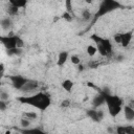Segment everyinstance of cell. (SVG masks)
<instances>
[{"label":"cell","mask_w":134,"mask_h":134,"mask_svg":"<svg viewBox=\"0 0 134 134\" xmlns=\"http://www.w3.org/2000/svg\"><path fill=\"white\" fill-rule=\"evenodd\" d=\"M87 84H88V86H89V87H92V88H95V87H94V85H93L92 83H87Z\"/></svg>","instance_id":"cell-32"},{"label":"cell","mask_w":134,"mask_h":134,"mask_svg":"<svg viewBox=\"0 0 134 134\" xmlns=\"http://www.w3.org/2000/svg\"><path fill=\"white\" fill-rule=\"evenodd\" d=\"M18 10H19V8L15 7V6L10 5V4H9L8 9H7V12H8V15H9V16H15V15H17V14H18Z\"/></svg>","instance_id":"cell-19"},{"label":"cell","mask_w":134,"mask_h":134,"mask_svg":"<svg viewBox=\"0 0 134 134\" xmlns=\"http://www.w3.org/2000/svg\"><path fill=\"white\" fill-rule=\"evenodd\" d=\"M87 115L94 121H100L104 117V112L96 109H89L87 110Z\"/></svg>","instance_id":"cell-7"},{"label":"cell","mask_w":134,"mask_h":134,"mask_svg":"<svg viewBox=\"0 0 134 134\" xmlns=\"http://www.w3.org/2000/svg\"><path fill=\"white\" fill-rule=\"evenodd\" d=\"M129 106H130L132 109H134V100H131L130 104H129Z\"/></svg>","instance_id":"cell-31"},{"label":"cell","mask_w":134,"mask_h":134,"mask_svg":"<svg viewBox=\"0 0 134 134\" xmlns=\"http://www.w3.org/2000/svg\"><path fill=\"white\" fill-rule=\"evenodd\" d=\"M23 117L26 118V119H29V120H34L38 117V114L34 111H29V112H24L23 113Z\"/></svg>","instance_id":"cell-16"},{"label":"cell","mask_w":134,"mask_h":134,"mask_svg":"<svg viewBox=\"0 0 134 134\" xmlns=\"http://www.w3.org/2000/svg\"><path fill=\"white\" fill-rule=\"evenodd\" d=\"M0 100H4V102L8 100V94L6 92H1V94H0Z\"/></svg>","instance_id":"cell-27"},{"label":"cell","mask_w":134,"mask_h":134,"mask_svg":"<svg viewBox=\"0 0 134 134\" xmlns=\"http://www.w3.org/2000/svg\"><path fill=\"white\" fill-rule=\"evenodd\" d=\"M105 93V100L108 107L109 114L112 117L117 116L120 111H121V106H122V100L120 97L117 95H112L109 92H104Z\"/></svg>","instance_id":"cell-2"},{"label":"cell","mask_w":134,"mask_h":134,"mask_svg":"<svg viewBox=\"0 0 134 134\" xmlns=\"http://www.w3.org/2000/svg\"><path fill=\"white\" fill-rule=\"evenodd\" d=\"M114 41L117 43V44H120L121 43V34H116L114 36Z\"/></svg>","instance_id":"cell-28"},{"label":"cell","mask_w":134,"mask_h":134,"mask_svg":"<svg viewBox=\"0 0 134 134\" xmlns=\"http://www.w3.org/2000/svg\"><path fill=\"white\" fill-rule=\"evenodd\" d=\"M116 133H117V134H126L125 126H118V127L116 128Z\"/></svg>","instance_id":"cell-25"},{"label":"cell","mask_w":134,"mask_h":134,"mask_svg":"<svg viewBox=\"0 0 134 134\" xmlns=\"http://www.w3.org/2000/svg\"><path fill=\"white\" fill-rule=\"evenodd\" d=\"M10 25H12V21H10V19L8 17L7 18H3L1 20V26H2L3 29H8L10 27Z\"/></svg>","instance_id":"cell-18"},{"label":"cell","mask_w":134,"mask_h":134,"mask_svg":"<svg viewBox=\"0 0 134 134\" xmlns=\"http://www.w3.org/2000/svg\"><path fill=\"white\" fill-rule=\"evenodd\" d=\"M20 125L23 127V128H28V126L30 125V120L29 119H26V118H24V117H22L21 118V120H20Z\"/></svg>","instance_id":"cell-21"},{"label":"cell","mask_w":134,"mask_h":134,"mask_svg":"<svg viewBox=\"0 0 134 134\" xmlns=\"http://www.w3.org/2000/svg\"><path fill=\"white\" fill-rule=\"evenodd\" d=\"M69 104H70L69 99H65V100H63V103H62V106H63V107H68V106H69Z\"/></svg>","instance_id":"cell-30"},{"label":"cell","mask_w":134,"mask_h":134,"mask_svg":"<svg viewBox=\"0 0 134 134\" xmlns=\"http://www.w3.org/2000/svg\"><path fill=\"white\" fill-rule=\"evenodd\" d=\"M39 84L37 81H34V80H28L27 83L24 85V87L21 89V91H24V92H31L34 90H36L38 88Z\"/></svg>","instance_id":"cell-9"},{"label":"cell","mask_w":134,"mask_h":134,"mask_svg":"<svg viewBox=\"0 0 134 134\" xmlns=\"http://www.w3.org/2000/svg\"><path fill=\"white\" fill-rule=\"evenodd\" d=\"M63 18H64L66 21H68V22L72 21V17H71L70 13H68V12H66V13H64V14H63Z\"/></svg>","instance_id":"cell-26"},{"label":"cell","mask_w":134,"mask_h":134,"mask_svg":"<svg viewBox=\"0 0 134 134\" xmlns=\"http://www.w3.org/2000/svg\"><path fill=\"white\" fill-rule=\"evenodd\" d=\"M22 134H45L41 129L34 128V129H25L22 131Z\"/></svg>","instance_id":"cell-15"},{"label":"cell","mask_w":134,"mask_h":134,"mask_svg":"<svg viewBox=\"0 0 134 134\" xmlns=\"http://www.w3.org/2000/svg\"><path fill=\"white\" fill-rule=\"evenodd\" d=\"M26 1L25 0H10L9 1V4L10 5H13V6H15V7H17V8H22V7H24L25 5H26Z\"/></svg>","instance_id":"cell-14"},{"label":"cell","mask_w":134,"mask_h":134,"mask_svg":"<svg viewBox=\"0 0 134 134\" xmlns=\"http://www.w3.org/2000/svg\"><path fill=\"white\" fill-rule=\"evenodd\" d=\"M133 38V32L132 31H128V32H124L121 34V46L122 47H127L129 46V44L131 43V40Z\"/></svg>","instance_id":"cell-10"},{"label":"cell","mask_w":134,"mask_h":134,"mask_svg":"<svg viewBox=\"0 0 134 134\" xmlns=\"http://www.w3.org/2000/svg\"><path fill=\"white\" fill-rule=\"evenodd\" d=\"M1 42L7 50H12L15 48H21L23 46V40L18 36L1 37Z\"/></svg>","instance_id":"cell-4"},{"label":"cell","mask_w":134,"mask_h":134,"mask_svg":"<svg viewBox=\"0 0 134 134\" xmlns=\"http://www.w3.org/2000/svg\"><path fill=\"white\" fill-rule=\"evenodd\" d=\"M0 109H1L2 111H4V110L6 109V102L0 100Z\"/></svg>","instance_id":"cell-29"},{"label":"cell","mask_w":134,"mask_h":134,"mask_svg":"<svg viewBox=\"0 0 134 134\" xmlns=\"http://www.w3.org/2000/svg\"><path fill=\"white\" fill-rule=\"evenodd\" d=\"M82 16H83V19H84V20H89V19L91 18V13H90L89 9H84Z\"/></svg>","instance_id":"cell-22"},{"label":"cell","mask_w":134,"mask_h":134,"mask_svg":"<svg viewBox=\"0 0 134 134\" xmlns=\"http://www.w3.org/2000/svg\"><path fill=\"white\" fill-rule=\"evenodd\" d=\"M62 88L66 91V92H71L72 88H73V82L71 80H65L62 82Z\"/></svg>","instance_id":"cell-13"},{"label":"cell","mask_w":134,"mask_h":134,"mask_svg":"<svg viewBox=\"0 0 134 134\" xmlns=\"http://www.w3.org/2000/svg\"><path fill=\"white\" fill-rule=\"evenodd\" d=\"M117 7H119V3L116 2V1H113V0H106V1H103V2L100 3L99 7H98L97 13L95 14V17L98 18V17H100V16H103V15L109 13V12L114 10V9L117 8Z\"/></svg>","instance_id":"cell-5"},{"label":"cell","mask_w":134,"mask_h":134,"mask_svg":"<svg viewBox=\"0 0 134 134\" xmlns=\"http://www.w3.org/2000/svg\"><path fill=\"white\" fill-rule=\"evenodd\" d=\"M91 39L95 42L97 51L102 55L107 57V55H109L112 52V44H111V42L108 39L102 38V37H99L97 35H92L91 36Z\"/></svg>","instance_id":"cell-3"},{"label":"cell","mask_w":134,"mask_h":134,"mask_svg":"<svg viewBox=\"0 0 134 134\" xmlns=\"http://www.w3.org/2000/svg\"><path fill=\"white\" fill-rule=\"evenodd\" d=\"M68 58H69V53H68V51H61V52L59 53L57 64H58L59 66H63V65L67 62V59H68Z\"/></svg>","instance_id":"cell-12"},{"label":"cell","mask_w":134,"mask_h":134,"mask_svg":"<svg viewBox=\"0 0 134 134\" xmlns=\"http://www.w3.org/2000/svg\"><path fill=\"white\" fill-rule=\"evenodd\" d=\"M125 130H126V134H134V126L132 125L125 126Z\"/></svg>","instance_id":"cell-24"},{"label":"cell","mask_w":134,"mask_h":134,"mask_svg":"<svg viewBox=\"0 0 134 134\" xmlns=\"http://www.w3.org/2000/svg\"><path fill=\"white\" fill-rule=\"evenodd\" d=\"M70 61H71V63L74 64V65H80V63H81V59H80V57L76 55V54L71 55V57H70Z\"/></svg>","instance_id":"cell-20"},{"label":"cell","mask_w":134,"mask_h":134,"mask_svg":"<svg viewBox=\"0 0 134 134\" xmlns=\"http://www.w3.org/2000/svg\"><path fill=\"white\" fill-rule=\"evenodd\" d=\"M7 53L9 55H18L21 53V49L20 48H15V49H12V50H7Z\"/></svg>","instance_id":"cell-23"},{"label":"cell","mask_w":134,"mask_h":134,"mask_svg":"<svg viewBox=\"0 0 134 134\" xmlns=\"http://www.w3.org/2000/svg\"><path fill=\"white\" fill-rule=\"evenodd\" d=\"M124 114H125V118L129 121L134 120V109H132L129 105L124 107Z\"/></svg>","instance_id":"cell-11"},{"label":"cell","mask_w":134,"mask_h":134,"mask_svg":"<svg viewBox=\"0 0 134 134\" xmlns=\"http://www.w3.org/2000/svg\"><path fill=\"white\" fill-rule=\"evenodd\" d=\"M86 51H87V53H88L89 57H94L96 54V52H97V48L94 45H88Z\"/></svg>","instance_id":"cell-17"},{"label":"cell","mask_w":134,"mask_h":134,"mask_svg":"<svg viewBox=\"0 0 134 134\" xmlns=\"http://www.w3.org/2000/svg\"><path fill=\"white\" fill-rule=\"evenodd\" d=\"M8 79L10 80V83H12L13 87L17 90H21L28 81V79H26L22 75H9Z\"/></svg>","instance_id":"cell-6"},{"label":"cell","mask_w":134,"mask_h":134,"mask_svg":"<svg viewBox=\"0 0 134 134\" xmlns=\"http://www.w3.org/2000/svg\"><path fill=\"white\" fill-rule=\"evenodd\" d=\"M22 104L35 107L41 111L46 110L50 106V97L44 92H38L28 96H21L18 98Z\"/></svg>","instance_id":"cell-1"},{"label":"cell","mask_w":134,"mask_h":134,"mask_svg":"<svg viewBox=\"0 0 134 134\" xmlns=\"http://www.w3.org/2000/svg\"><path fill=\"white\" fill-rule=\"evenodd\" d=\"M105 103H106V100H105V93H104V91L99 92V93H98L96 96H94L93 99H92V105H93L94 109L100 107V106H102L103 104H105Z\"/></svg>","instance_id":"cell-8"}]
</instances>
